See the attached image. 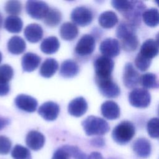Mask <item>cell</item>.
Returning a JSON list of instances; mask_svg holds the SVG:
<instances>
[{"instance_id": "cell-1", "label": "cell", "mask_w": 159, "mask_h": 159, "mask_svg": "<svg viewBox=\"0 0 159 159\" xmlns=\"http://www.w3.org/2000/svg\"><path fill=\"white\" fill-rule=\"evenodd\" d=\"M135 27L126 22H121L116 30V35L120 39L122 48L126 52L135 51L139 44Z\"/></svg>"}, {"instance_id": "cell-2", "label": "cell", "mask_w": 159, "mask_h": 159, "mask_svg": "<svg viewBox=\"0 0 159 159\" xmlns=\"http://www.w3.org/2000/svg\"><path fill=\"white\" fill-rule=\"evenodd\" d=\"M84 130L87 135H101L109 130L108 123L103 119L90 116L82 122Z\"/></svg>"}, {"instance_id": "cell-3", "label": "cell", "mask_w": 159, "mask_h": 159, "mask_svg": "<svg viewBox=\"0 0 159 159\" xmlns=\"http://www.w3.org/2000/svg\"><path fill=\"white\" fill-rule=\"evenodd\" d=\"M135 129L134 124L128 120H124L117 125L112 132L113 140L120 145H125L134 137Z\"/></svg>"}, {"instance_id": "cell-4", "label": "cell", "mask_w": 159, "mask_h": 159, "mask_svg": "<svg viewBox=\"0 0 159 159\" xmlns=\"http://www.w3.org/2000/svg\"><path fill=\"white\" fill-rule=\"evenodd\" d=\"M114 63L113 60L105 56H100L95 59L94 67L95 71V80H103L112 78Z\"/></svg>"}, {"instance_id": "cell-5", "label": "cell", "mask_w": 159, "mask_h": 159, "mask_svg": "<svg viewBox=\"0 0 159 159\" xmlns=\"http://www.w3.org/2000/svg\"><path fill=\"white\" fill-rule=\"evenodd\" d=\"M128 99L131 106L137 108H145L150 104L151 96L144 88H134L129 94Z\"/></svg>"}, {"instance_id": "cell-6", "label": "cell", "mask_w": 159, "mask_h": 159, "mask_svg": "<svg viewBox=\"0 0 159 159\" xmlns=\"http://www.w3.org/2000/svg\"><path fill=\"white\" fill-rule=\"evenodd\" d=\"M70 17L75 24L84 27L91 24L94 15L93 11L88 7L78 6L73 10Z\"/></svg>"}, {"instance_id": "cell-7", "label": "cell", "mask_w": 159, "mask_h": 159, "mask_svg": "<svg viewBox=\"0 0 159 159\" xmlns=\"http://www.w3.org/2000/svg\"><path fill=\"white\" fill-rule=\"evenodd\" d=\"M145 9V4L142 1H132V5L129 9L124 12L123 16L127 20V22L136 27L140 24L141 17Z\"/></svg>"}, {"instance_id": "cell-8", "label": "cell", "mask_w": 159, "mask_h": 159, "mask_svg": "<svg viewBox=\"0 0 159 159\" xmlns=\"http://www.w3.org/2000/svg\"><path fill=\"white\" fill-rule=\"evenodd\" d=\"M49 7L44 1H28L25 4L27 13L33 19H42L47 15Z\"/></svg>"}, {"instance_id": "cell-9", "label": "cell", "mask_w": 159, "mask_h": 159, "mask_svg": "<svg viewBox=\"0 0 159 159\" xmlns=\"http://www.w3.org/2000/svg\"><path fill=\"white\" fill-rule=\"evenodd\" d=\"M95 39L89 34H85L82 36L76 43L75 52L76 55L80 57L90 55L95 49Z\"/></svg>"}, {"instance_id": "cell-10", "label": "cell", "mask_w": 159, "mask_h": 159, "mask_svg": "<svg viewBox=\"0 0 159 159\" xmlns=\"http://www.w3.org/2000/svg\"><path fill=\"white\" fill-rule=\"evenodd\" d=\"M96 83L101 94L106 98H115L120 94V88L112 78L96 80Z\"/></svg>"}, {"instance_id": "cell-11", "label": "cell", "mask_w": 159, "mask_h": 159, "mask_svg": "<svg viewBox=\"0 0 159 159\" xmlns=\"http://www.w3.org/2000/svg\"><path fill=\"white\" fill-rule=\"evenodd\" d=\"M14 75L13 68L9 65L0 66V96L7 95L10 91L9 81Z\"/></svg>"}, {"instance_id": "cell-12", "label": "cell", "mask_w": 159, "mask_h": 159, "mask_svg": "<svg viewBox=\"0 0 159 159\" xmlns=\"http://www.w3.org/2000/svg\"><path fill=\"white\" fill-rule=\"evenodd\" d=\"M140 80L139 73L133 65L131 63H126L123 74V83L125 87L129 89L134 88L140 83Z\"/></svg>"}, {"instance_id": "cell-13", "label": "cell", "mask_w": 159, "mask_h": 159, "mask_svg": "<svg viewBox=\"0 0 159 159\" xmlns=\"http://www.w3.org/2000/svg\"><path fill=\"white\" fill-rule=\"evenodd\" d=\"M99 50L103 56L111 58L117 56L120 53L119 41L113 38H107L101 42Z\"/></svg>"}, {"instance_id": "cell-14", "label": "cell", "mask_w": 159, "mask_h": 159, "mask_svg": "<svg viewBox=\"0 0 159 159\" xmlns=\"http://www.w3.org/2000/svg\"><path fill=\"white\" fill-rule=\"evenodd\" d=\"M60 112L58 104L53 101H47L42 104L38 109V113L46 120H55Z\"/></svg>"}, {"instance_id": "cell-15", "label": "cell", "mask_w": 159, "mask_h": 159, "mask_svg": "<svg viewBox=\"0 0 159 159\" xmlns=\"http://www.w3.org/2000/svg\"><path fill=\"white\" fill-rule=\"evenodd\" d=\"M14 102L19 109L28 112L35 111L38 105L37 101L34 98L24 94L17 96Z\"/></svg>"}, {"instance_id": "cell-16", "label": "cell", "mask_w": 159, "mask_h": 159, "mask_svg": "<svg viewBox=\"0 0 159 159\" xmlns=\"http://www.w3.org/2000/svg\"><path fill=\"white\" fill-rule=\"evenodd\" d=\"M88 110V103L83 97H78L70 101L68 104V111L70 114L75 117H81Z\"/></svg>"}, {"instance_id": "cell-17", "label": "cell", "mask_w": 159, "mask_h": 159, "mask_svg": "<svg viewBox=\"0 0 159 159\" xmlns=\"http://www.w3.org/2000/svg\"><path fill=\"white\" fill-rule=\"evenodd\" d=\"M44 135L39 131H30L25 138L26 145L33 150H39L41 149L45 143Z\"/></svg>"}, {"instance_id": "cell-18", "label": "cell", "mask_w": 159, "mask_h": 159, "mask_svg": "<svg viewBox=\"0 0 159 159\" xmlns=\"http://www.w3.org/2000/svg\"><path fill=\"white\" fill-rule=\"evenodd\" d=\"M102 115L107 119L115 120L120 116V108L113 101H106L101 106Z\"/></svg>"}, {"instance_id": "cell-19", "label": "cell", "mask_w": 159, "mask_h": 159, "mask_svg": "<svg viewBox=\"0 0 159 159\" xmlns=\"http://www.w3.org/2000/svg\"><path fill=\"white\" fill-rule=\"evenodd\" d=\"M133 150L137 156L141 158H147L151 153L152 147L149 140L145 138H139L133 143Z\"/></svg>"}, {"instance_id": "cell-20", "label": "cell", "mask_w": 159, "mask_h": 159, "mask_svg": "<svg viewBox=\"0 0 159 159\" xmlns=\"http://www.w3.org/2000/svg\"><path fill=\"white\" fill-rule=\"evenodd\" d=\"M24 33L25 37L29 42L36 43L42 39L43 30L39 24L34 23L27 25Z\"/></svg>"}, {"instance_id": "cell-21", "label": "cell", "mask_w": 159, "mask_h": 159, "mask_svg": "<svg viewBox=\"0 0 159 159\" xmlns=\"http://www.w3.org/2000/svg\"><path fill=\"white\" fill-rule=\"evenodd\" d=\"M41 58L37 54L27 52L22 58V67L24 71L31 72L34 71L40 65Z\"/></svg>"}, {"instance_id": "cell-22", "label": "cell", "mask_w": 159, "mask_h": 159, "mask_svg": "<svg viewBox=\"0 0 159 159\" xmlns=\"http://www.w3.org/2000/svg\"><path fill=\"white\" fill-rule=\"evenodd\" d=\"M159 53L158 46L154 40L150 39L145 40L140 47L139 53L143 57L151 60Z\"/></svg>"}, {"instance_id": "cell-23", "label": "cell", "mask_w": 159, "mask_h": 159, "mask_svg": "<svg viewBox=\"0 0 159 159\" xmlns=\"http://www.w3.org/2000/svg\"><path fill=\"white\" fill-rule=\"evenodd\" d=\"M80 71V67L78 63L73 60L68 59L62 62L60 73L64 78H70L75 76Z\"/></svg>"}, {"instance_id": "cell-24", "label": "cell", "mask_w": 159, "mask_h": 159, "mask_svg": "<svg viewBox=\"0 0 159 159\" xmlns=\"http://www.w3.org/2000/svg\"><path fill=\"white\" fill-rule=\"evenodd\" d=\"M78 33V28L72 22H65L60 28V36L65 40L71 41L74 40L77 37Z\"/></svg>"}, {"instance_id": "cell-25", "label": "cell", "mask_w": 159, "mask_h": 159, "mask_svg": "<svg viewBox=\"0 0 159 159\" xmlns=\"http://www.w3.org/2000/svg\"><path fill=\"white\" fill-rule=\"evenodd\" d=\"M58 63L57 61L52 58H48L42 63L40 68V74L45 78H50L57 71Z\"/></svg>"}, {"instance_id": "cell-26", "label": "cell", "mask_w": 159, "mask_h": 159, "mask_svg": "<svg viewBox=\"0 0 159 159\" xmlns=\"http://www.w3.org/2000/svg\"><path fill=\"white\" fill-rule=\"evenodd\" d=\"M98 22L102 27L111 29L117 24L118 17L114 12L107 11L100 14L98 18Z\"/></svg>"}, {"instance_id": "cell-27", "label": "cell", "mask_w": 159, "mask_h": 159, "mask_svg": "<svg viewBox=\"0 0 159 159\" xmlns=\"http://www.w3.org/2000/svg\"><path fill=\"white\" fill-rule=\"evenodd\" d=\"M26 48L24 40L19 36L12 37L7 43V49L9 52L14 55L22 53Z\"/></svg>"}, {"instance_id": "cell-28", "label": "cell", "mask_w": 159, "mask_h": 159, "mask_svg": "<svg viewBox=\"0 0 159 159\" xmlns=\"http://www.w3.org/2000/svg\"><path fill=\"white\" fill-rule=\"evenodd\" d=\"M60 47L58 39L55 36H50L43 40L40 44L42 52L45 54H53L57 52Z\"/></svg>"}, {"instance_id": "cell-29", "label": "cell", "mask_w": 159, "mask_h": 159, "mask_svg": "<svg viewBox=\"0 0 159 159\" xmlns=\"http://www.w3.org/2000/svg\"><path fill=\"white\" fill-rule=\"evenodd\" d=\"M23 22L17 16H9L6 17L4 22V27L9 32L19 33L22 30Z\"/></svg>"}, {"instance_id": "cell-30", "label": "cell", "mask_w": 159, "mask_h": 159, "mask_svg": "<svg viewBox=\"0 0 159 159\" xmlns=\"http://www.w3.org/2000/svg\"><path fill=\"white\" fill-rule=\"evenodd\" d=\"M142 18L145 24L151 27L159 25V11L156 8H150L144 11Z\"/></svg>"}, {"instance_id": "cell-31", "label": "cell", "mask_w": 159, "mask_h": 159, "mask_svg": "<svg viewBox=\"0 0 159 159\" xmlns=\"http://www.w3.org/2000/svg\"><path fill=\"white\" fill-rule=\"evenodd\" d=\"M61 18V13L59 10L50 8L44 17V23L48 27H54L60 24Z\"/></svg>"}, {"instance_id": "cell-32", "label": "cell", "mask_w": 159, "mask_h": 159, "mask_svg": "<svg viewBox=\"0 0 159 159\" xmlns=\"http://www.w3.org/2000/svg\"><path fill=\"white\" fill-rule=\"evenodd\" d=\"M140 83L144 88H156L158 87L157 76L152 73H147L140 77Z\"/></svg>"}, {"instance_id": "cell-33", "label": "cell", "mask_w": 159, "mask_h": 159, "mask_svg": "<svg viewBox=\"0 0 159 159\" xmlns=\"http://www.w3.org/2000/svg\"><path fill=\"white\" fill-rule=\"evenodd\" d=\"M11 155L14 159H32L29 149L20 145H16L13 148Z\"/></svg>"}, {"instance_id": "cell-34", "label": "cell", "mask_w": 159, "mask_h": 159, "mask_svg": "<svg viewBox=\"0 0 159 159\" xmlns=\"http://www.w3.org/2000/svg\"><path fill=\"white\" fill-rule=\"evenodd\" d=\"M22 7V4L19 1H9L6 3L4 9L7 14L17 16L21 12Z\"/></svg>"}, {"instance_id": "cell-35", "label": "cell", "mask_w": 159, "mask_h": 159, "mask_svg": "<svg viewBox=\"0 0 159 159\" xmlns=\"http://www.w3.org/2000/svg\"><path fill=\"white\" fill-rule=\"evenodd\" d=\"M73 159H88V155L83 152L78 147L71 145H64L61 147Z\"/></svg>"}, {"instance_id": "cell-36", "label": "cell", "mask_w": 159, "mask_h": 159, "mask_svg": "<svg viewBox=\"0 0 159 159\" xmlns=\"http://www.w3.org/2000/svg\"><path fill=\"white\" fill-rule=\"evenodd\" d=\"M147 129L148 135L152 138L159 137V118H152L147 122Z\"/></svg>"}, {"instance_id": "cell-37", "label": "cell", "mask_w": 159, "mask_h": 159, "mask_svg": "<svg viewBox=\"0 0 159 159\" xmlns=\"http://www.w3.org/2000/svg\"><path fill=\"white\" fill-rule=\"evenodd\" d=\"M151 60L147 59L142 56L139 53L135 58L134 63L136 67L142 71H145L148 70L151 64Z\"/></svg>"}, {"instance_id": "cell-38", "label": "cell", "mask_w": 159, "mask_h": 159, "mask_svg": "<svg viewBox=\"0 0 159 159\" xmlns=\"http://www.w3.org/2000/svg\"><path fill=\"white\" fill-rule=\"evenodd\" d=\"M111 4L114 8L117 9L118 11L124 14L127 11L132 5L131 1H117L114 0L111 1Z\"/></svg>"}, {"instance_id": "cell-39", "label": "cell", "mask_w": 159, "mask_h": 159, "mask_svg": "<svg viewBox=\"0 0 159 159\" xmlns=\"http://www.w3.org/2000/svg\"><path fill=\"white\" fill-rule=\"evenodd\" d=\"M12 143L9 138L6 136L0 135V154H7L11 148Z\"/></svg>"}, {"instance_id": "cell-40", "label": "cell", "mask_w": 159, "mask_h": 159, "mask_svg": "<svg viewBox=\"0 0 159 159\" xmlns=\"http://www.w3.org/2000/svg\"><path fill=\"white\" fill-rule=\"evenodd\" d=\"M68 153L62 148L57 149L53 153L52 159H70Z\"/></svg>"}, {"instance_id": "cell-41", "label": "cell", "mask_w": 159, "mask_h": 159, "mask_svg": "<svg viewBox=\"0 0 159 159\" xmlns=\"http://www.w3.org/2000/svg\"><path fill=\"white\" fill-rule=\"evenodd\" d=\"M91 143L92 145L96 147H102L105 144L104 139L101 137H97V138L93 139L91 141Z\"/></svg>"}, {"instance_id": "cell-42", "label": "cell", "mask_w": 159, "mask_h": 159, "mask_svg": "<svg viewBox=\"0 0 159 159\" xmlns=\"http://www.w3.org/2000/svg\"><path fill=\"white\" fill-rule=\"evenodd\" d=\"M9 123H10L9 119L0 117V130L4 129L6 126H7Z\"/></svg>"}, {"instance_id": "cell-43", "label": "cell", "mask_w": 159, "mask_h": 159, "mask_svg": "<svg viewBox=\"0 0 159 159\" xmlns=\"http://www.w3.org/2000/svg\"><path fill=\"white\" fill-rule=\"evenodd\" d=\"M88 159H104L102 155L97 152H92L89 155H88Z\"/></svg>"}, {"instance_id": "cell-44", "label": "cell", "mask_w": 159, "mask_h": 159, "mask_svg": "<svg viewBox=\"0 0 159 159\" xmlns=\"http://www.w3.org/2000/svg\"><path fill=\"white\" fill-rule=\"evenodd\" d=\"M156 42L159 47V32L157 34V36H156Z\"/></svg>"}, {"instance_id": "cell-45", "label": "cell", "mask_w": 159, "mask_h": 159, "mask_svg": "<svg viewBox=\"0 0 159 159\" xmlns=\"http://www.w3.org/2000/svg\"><path fill=\"white\" fill-rule=\"evenodd\" d=\"M2 16L0 12V29L2 27Z\"/></svg>"}, {"instance_id": "cell-46", "label": "cell", "mask_w": 159, "mask_h": 159, "mask_svg": "<svg viewBox=\"0 0 159 159\" xmlns=\"http://www.w3.org/2000/svg\"><path fill=\"white\" fill-rule=\"evenodd\" d=\"M2 53L0 52V63H1V61H2Z\"/></svg>"}, {"instance_id": "cell-47", "label": "cell", "mask_w": 159, "mask_h": 159, "mask_svg": "<svg viewBox=\"0 0 159 159\" xmlns=\"http://www.w3.org/2000/svg\"><path fill=\"white\" fill-rule=\"evenodd\" d=\"M155 2H156V3L158 4V6H159V1H155Z\"/></svg>"}, {"instance_id": "cell-48", "label": "cell", "mask_w": 159, "mask_h": 159, "mask_svg": "<svg viewBox=\"0 0 159 159\" xmlns=\"http://www.w3.org/2000/svg\"><path fill=\"white\" fill-rule=\"evenodd\" d=\"M108 159H119V158H109Z\"/></svg>"}, {"instance_id": "cell-49", "label": "cell", "mask_w": 159, "mask_h": 159, "mask_svg": "<svg viewBox=\"0 0 159 159\" xmlns=\"http://www.w3.org/2000/svg\"><path fill=\"white\" fill-rule=\"evenodd\" d=\"M158 114L159 116V105H158Z\"/></svg>"}]
</instances>
